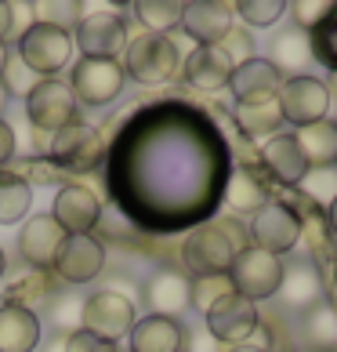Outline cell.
Here are the masks:
<instances>
[{
  "label": "cell",
  "mask_w": 337,
  "mask_h": 352,
  "mask_svg": "<svg viewBox=\"0 0 337 352\" xmlns=\"http://www.w3.org/2000/svg\"><path fill=\"white\" fill-rule=\"evenodd\" d=\"M334 124H337V120H334Z\"/></svg>",
  "instance_id": "db71d44e"
},
{
  "label": "cell",
  "mask_w": 337,
  "mask_h": 352,
  "mask_svg": "<svg viewBox=\"0 0 337 352\" xmlns=\"http://www.w3.org/2000/svg\"><path fill=\"white\" fill-rule=\"evenodd\" d=\"M33 22L40 25H55V30L73 33L84 19V4L80 0H40V4H30Z\"/></svg>",
  "instance_id": "d6a6232c"
},
{
  "label": "cell",
  "mask_w": 337,
  "mask_h": 352,
  "mask_svg": "<svg viewBox=\"0 0 337 352\" xmlns=\"http://www.w3.org/2000/svg\"><path fill=\"white\" fill-rule=\"evenodd\" d=\"M236 25V8L229 0H192L181 11V30L196 47H214Z\"/></svg>",
  "instance_id": "9a60e30c"
},
{
  "label": "cell",
  "mask_w": 337,
  "mask_h": 352,
  "mask_svg": "<svg viewBox=\"0 0 337 352\" xmlns=\"http://www.w3.org/2000/svg\"><path fill=\"white\" fill-rule=\"evenodd\" d=\"M251 247L247 226L236 218L203 221L181 240V265L189 276H229L232 262Z\"/></svg>",
  "instance_id": "6da1fadb"
},
{
  "label": "cell",
  "mask_w": 337,
  "mask_h": 352,
  "mask_svg": "<svg viewBox=\"0 0 337 352\" xmlns=\"http://www.w3.org/2000/svg\"><path fill=\"white\" fill-rule=\"evenodd\" d=\"M279 109H283V124H294V127H308V124H319L327 120L330 113V95H327V84L319 76H290L283 80L279 87Z\"/></svg>",
  "instance_id": "30bf717a"
},
{
  "label": "cell",
  "mask_w": 337,
  "mask_h": 352,
  "mask_svg": "<svg viewBox=\"0 0 337 352\" xmlns=\"http://www.w3.org/2000/svg\"><path fill=\"white\" fill-rule=\"evenodd\" d=\"M73 51H76L73 47V33L55 30V25H40V22H33L30 30L22 33V41L15 44V55L40 76V80H47V76L66 69Z\"/></svg>",
  "instance_id": "277c9868"
},
{
  "label": "cell",
  "mask_w": 337,
  "mask_h": 352,
  "mask_svg": "<svg viewBox=\"0 0 337 352\" xmlns=\"http://www.w3.org/2000/svg\"><path fill=\"white\" fill-rule=\"evenodd\" d=\"M225 352H262V349H254V345H232V349H225Z\"/></svg>",
  "instance_id": "681fc988"
},
{
  "label": "cell",
  "mask_w": 337,
  "mask_h": 352,
  "mask_svg": "<svg viewBox=\"0 0 337 352\" xmlns=\"http://www.w3.org/2000/svg\"><path fill=\"white\" fill-rule=\"evenodd\" d=\"M73 47L80 51V58H113L120 62L127 47V19L113 8L84 11L80 25L73 30Z\"/></svg>",
  "instance_id": "3957f363"
},
{
  "label": "cell",
  "mask_w": 337,
  "mask_h": 352,
  "mask_svg": "<svg viewBox=\"0 0 337 352\" xmlns=\"http://www.w3.org/2000/svg\"><path fill=\"white\" fill-rule=\"evenodd\" d=\"M327 84V95H330V102H337V73H330V80H323Z\"/></svg>",
  "instance_id": "bcb514c9"
},
{
  "label": "cell",
  "mask_w": 337,
  "mask_h": 352,
  "mask_svg": "<svg viewBox=\"0 0 337 352\" xmlns=\"http://www.w3.org/2000/svg\"><path fill=\"white\" fill-rule=\"evenodd\" d=\"M232 120H236V131L247 138V142H268L272 135L283 131V109H279V98L268 95V98H247V102H236L232 106Z\"/></svg>",
  "instance_id": "603a6c76"
},
{
  "label": "cell",
  "mask_w": 337,
  "mask_h": 352,
  "mask_svg": "<svg viewBox=\"0 0 337 352\" xmlns=\"http://www.w3.org/2000/svg\"><path fill=\"white\" fill-rule=\"evenodd\" d=\"M8 55H11V47L0 44V73H4V66H8Z\"/></svg>",
  "instance_id": "c3c4849f"
},
{
  "label": "cell",
  "mask_w": 337,
  "mask_h": 352,
  "mask_svg": "<svg viewBox=\"0 0 337 352\" xmlns=\"http://www.w3.org/2000/svg\"><path fill=\"white\" fill-rule=\"evenodd\" d=\"M127 84V76L120 69V62L113 58H80L69 73V87L80 106H109L113 98H120V91Z\"/></svg>",
  "instance_id": "9c48e42d"
},
{
  "label": "cell",
  "mask_w": 337,
  "mask_h": 352,
  "mask_svg": "<svg viewBox=\"0 0 337 352\" xmlns=\"http://www.w3.org/2000/svg\"><path fill=\"white\" fill-rule=\"evenodd\" d=\"M4 298H8V305H19V309H44L47 302H55V280L47 276V272H25V276H19V280H11L8 283V291H4Z\"/></svg>",
  "instance_id": "4dcf8cb0"
},
{
  "label": "cell",
  "mask_w": 337,
  "mask_h": 352,
  "mask_svg": "<svg viewBox=\"0 0 337 352\" xmlns=\"http://www.w3.org/2000/svg\"><path fill=\"white\" fill-rule=\"evenodd\" d=\"M131 352H185L189 331L171 316H141L127 334Z\"/></svg>",
  "instance_id": "44dd1931"
},
{
  "label": "cell",
  "mask_w": 337,
  "mask_h": 352,
  "mask_svg": "<svg viewBox=\"0 0 337 352\" xmlns=\"http://www.w3.org/2000/svg\"><path fill=\"white\" fill-rule=\"evenodd\" d=\"M62 243H66V232H62V226L51 214H33L19 232V254L36 272H51Z\"/></svg>",
  "instance_id": "ac0fdd59"
},
{
  "label": "cell",
  "mask_w": 337,
  "mask_h": 352,
  "mask_svg": "<svg viewBox=\"0 0 337 352\" xmlns=\"http://www.w3.org/2000/svg\"><path fill=\"white\" fill-rule=\"evenodd\" d=\"M66 352H116V345L102 342V338L87 331H76V334H66Z\"/></svg>",
  "instance_id": "b9f144b4"
},
{
  "label": "cell",
  "mask_w": 337,
  "mask_h": 352,
  "mask_svg": "<svg viewBox=\"0 0 337 352\" xmlns=\"http://www.w3.org/2000/svg\"><path fill=\"white\" fill-rule=\"evenodd\" d=\"M33 25V11L30 4H11V0H0V44L22 41V33Z\"/></svg>",
  "instance_id": "f35d334b"
},
{
  "label": "cell",
  "mask_w": 337,
  "mask_h": 352,
  "mask_svg": "<svg viewBox=\"0 0 337 352\" xmlns=\"http://www.w3.org/2000/svg\"><path fill=\"white\" fill-rule=\"evenodd\" d=\"M33 189L19 171H0V226H11V221H22L30 211Z\"/></svg>",
  "instance_id": "1f68e13d"
},
{
  "label": "cell",
  "mask_w": 337,
  "mask_h": 352,
  "mask_svg": "<svg viewBox=\"0 0 337 352\" xmlns=\"http://www.w3.org/2000/svg\"><path fill=\"white\" fill-rule=\"evenodd\" d=\"M232 8H236V19H243V25H254V30H268L287 15L283 0H240Z\"/></svg>",
  "instance_id": "e575fe53"
},
{
  "label": "cell",
  "mask_w": 337,
  "mask_h": 352,
  "mask_svg": "<svg viewBox=\"0 0 337 352\" xmlns=\"http://www.w3.org/2000/svg\"><path fill=\"white\" fill-rule=\"evenodd\" d=\"M279 280H283V258L257 251V247H247L229 269V283L232 291L247 302H268V298L279 294Z\"/></svg>",
  "instance_id": "ba28073f"
},
{
  "label": "cell",
  "mask_w": 337,
  "mask_h": 352,
  "mask_svg": "<svg viewBox=\"0 0 337 352\" xmlns=\"http://www.w3.org/2000/svg\"><path fill=\"white\" fill-rule=\"evenodd\" d=\"M0 84H4L8 98H30V91L40 84V76H36V73L15 55V51H11V55H8V66H4V73H0Z\"/></svg>",
  "instance_id": "8d00e7d4"
},
{
  "label": "cell",
  "mask_w": 337,
  "mask_h": 352,
  "mask_svg": "<svg viewBox=\"0 0 337 352\" xmlns=\"http://www.w3.org/2000/svg\"><path fill=\"white\" fill-rule=\"evenodd\" d=\"M4 269H8V258H4V247H0V276H4Z\"/></svg>",
  "instance_id": "816d5d0a"
},
{
  "label": "cell",
  "mask_w": 337,
  "mask_h": 352,
  "mask_svg": "<svg viewBox=\"0 0 337 352\" xmlns=\"http://www.w3.org/2000/svg\"><path fill=\"white\" fill-rule=\"evenodd\" d=\"M327 280H330V283H327V291L337 294V262H334V269H330V276H327Z\"/></svg>",
  "instance_id": "7dc6e473"
},
{
  "label": "cell",
  "mask_w": 337,
  "mask_h": 352,
  "mask_svg": "<svg viewBox=\"0 0 337 352\" xmlns=\"http://www.w3.org/2000/svg\"><path fill=\"white\" fill-rule=\"evenodd\" d=\"M40 345V320L30 309H0V352H36Z\"/></svg>",
  "instance_id": "484cf974"
},
{
  "label": "cell",
  "mask_w": 337,
  "mask_h": 352,
  "mask_svg": "<svg viewBox=\"0 0 337 352\" xmlns=\"http://www.w3.org/2000/svg\"><path fill=\"white\" fill-rule=\"evenodd\" d=\"M323 294H327V280H323V272L316 269V262L308 254L287 258V262H283V280H279V302H283V309L305 312V309L319 305Z\"/></svg>",
  "instance_id": "2e32d148"
},
{
  "label": "cell",
  "mask_w": 337,
  "mask_h": 352,
  "mask_svg": "<svg viewBox=\"0 0 337 352\" xmlns=\"http://www.w3.org/2000/svg\"><path fill=\"white\" fill-rule=\"evenodd\" d=\"M76 109H80V102H76L69 80H58V76L40 80L25 98V116L36 135H58L62 127L76 120Z\"/></svg>",
  "instance_id": "5b68a950"
},
{
  "label": "cell",
  "mask_w": 337,
  "mask_h": 352,
  "mask_svg": "<svg viewBox=\"0 0 337 352\" xmlns=\"http://www.w3.org/2000/svg\"><path fill=\"white\" fill-rule=\"evenodd\" d=\"M327 221H330V232L337 236V197H334V204L327 207Z\"/></svg>",
  "instance_id": "f6af8a7d"
},
{
  "label": "cell",
  "mask_w": 337,
  "mask_h": 352,
  "mask_svg": "<svg viewBox=\"0 0 337 352\" xmlns=\"http://www.w3.org/2000/svg\"><path fill=\"white\" fill-rule=\"evenodd\" d=\"M272 66L279 69L283 80H290V76H305L308 62H312V47H308V33L294 30V25H287V30H279L276 36H272Z\"/></svg>",
  "instance_id": "4316f807"
},
{
  "label": "cell",
  "mask_w": 337,
  "mask_h": 352,
  "mask_svg": "<svg viewBox=\"0 0 337 352\" xmlns=\"http://www.w3.org/2000/svg\"><path fill=\"white\" fill-rule=\"evenodd\" d=\"M80 309H84V302H55V320H58V327L66 331V323H69V334H76L80 331Z\"/></svg>",
  "instance_id": "7bdbcfd3"
},
{
  "label": "cell",
  "mask_w": 337,
  "mask_h": 352,
  "mask_svg": "<svg viewBox=\"0 0 337 352\" xmlns=\"http://www.w3.org/2000/svg\"><path fill=\"white\" fill-rule=\"evenodd\" d=\"M51 218L62 226L66 236H91V229L102 221V200L87 186H62L55 207H51Z\"/></svg>",
  "instance_id": "e0dca14e"
},
{
  "label": "cell",
  "mask_w": 337,
  "mask_h": 352,
  "mask_svg": "<svg viewBox=\"0 0 337 352\" xmlns=\"http://www.w3.org/2000/svg\"><path fill=\"white\" fill-rule=\"evenodd\" d=\"M51 352H66V334H62V338H58L55 345H51Z\"/></svg>",
  "instance_id": "f907efd6"
},
{
  "label": "cell",
  "mask_w": 337,
  "mask_h": 352,
  "mask_svg": "<svg viewBox=\"0 0 337 352\" xmlns=\"http://www.w3.org/2000/svg\"><path fill=\"white\" fill-rule=\"evenodd\" d=\"M268 200H272V192H268L265 178L257 175V171L236 167V171L229 175V186H225V204H229V211H236V214H257Z\"/></svg>",
  "instance_id": "83f0119b"
},
{
  "label": "cell",
  "mask_w": 337,
  "mask_h": 352,
  "mask_svg": "<svg viewBox=\"0 0 337 352\" xmlns=\"http://www.w3.org/2000/svg\"><path fill=\"white\" fill-rule=\"evenodd\" d=\"M297 192L327 211V207L334 204V197H337V167H327V171H308L305 182L297 186Z\"/></svg>",
  "instance_id": "74e56055"
},
{
  "label": "cell",
  "mask_w": 337,
  "mask_h": 352,
  "mask_svg": "<svg viewBox=\"0 0 337 352\" xmlns=\"http://www.w3.org/2000/svg\"><path fill=\"white\" fill-rule=\"evenodd\" d=\"M247 236H251V247H257V251L283 258L301 240V218H297V211L287 200H268L257 214H251Z\"/></svg>",
  "instance_id": "52a82bcc"
},
{
  "label": "cell",
  "mask_w": 337,
  "mask_h": 352,
  "mask_svg": "<svg viewBox=\"0 0 337 352\" xmlns=\"http://www.w3.org/2000/svg\"><path fill=\"white\" fill-rule=\"evenodd\" d=\"M146 305L149 316H171L189 309V276L181 269H156L146 280Z\"/></svg>",
  "instance_id": "7402d4cb"
},
{
  "label": "cell",
  "mask_w": 337,
  "mask_h": 352,
  "mask_svg": "<svg viewBox=\"0 0 337 352\" xmlns=\"http://www.w3.org/2000/svg\"><path fill=\"white\" fill-rule=\"evenodd\" d=\"M294 142L301 149L308 171H327V167H337V124L330 120H319V124H308V127H297Z\"/></svg>",
  "instance_id": "d4e9b609"
},
{
  "label": "cell",
  "mask_w": 337,
  "mask_h": 352,
  "mask_svg": "<svg viewBox=\"0 0 337 352\" xmlns=\"http://www.w3.org/2000/svg\"><path fill=\"white\" fill-rule=\"evenodd\" d=\"M11 156H15V127L0 120V164H8Z\"/></svg>",
  "instance_id": "ee69618b"
},
{
  "label": "cell",
  "mask_w": 337,
  "mask_h": 352,
  "mask_svg": "<svg viewBox=\"0 0 337 352\" xmlns=\"http://www.w3.org/2000/svg\"><path fill=\"white\" fill-rule=\"evenodd\" d=\"M203 320H207V331H211L214 342H222L225 349H232V345H247L251 342L262 312H257L254 302H247V298H240L236 291H232L218 305L207 309Z\"/></svg>",
  "instance_id": "7c38bea8"
},
{
  "label": "cell",
  "mask_w": 337,
  "mask_h": 352,
  "mask_svg": "<svg viewBox=\"0 0 337 352\" xmlns=\"http://www.w3.org/2000/svg\"><path fill=\"white\" fill-rule=\"evenodd\" d=\"M135 323H138L135 302L120 291H98V294H91L80 309V331L95 334L109 345L124 342Z\"/></svg>",
  "instance_id": "8992f818"
},
{
  "label": "cell",
  "mask_w": 337,
  "mask_h": 352,
  "mask_svg": "<svg viewBox=\"0 0 337 352\" xmlns=\"http://www.w3.org/2000/svg\"><path fill=\"white\" fill-rule=\"evenodd\" d=\"M181 76H185L189 87L203 91V95H218V91L229 87L232 62L218 47H192L189 55L181 58Z\"/></svg>",
  "instance_id": "ffe728a7"
},
{
  "label": "cell",
  "mask_w": 337,
  "mask_h": 352,
  "mask_svg": "<svg viewBox=\"0 0 337 352\" xmlns=\"http://www.w3.org/2000/svg\"><path fill=\"white\" fill-rule=\"evenodd\" d=\"M135 19L141 22V33H156V36H171L174 30H181V0H138L131 8Z\"/></svg>",
  "instance_id": "f546056e"
},
{
  "label": "cell",
  "mask_w": 337,
  "mask_h": 352,
  "mask_svg": "<svg viewBox=\"0 0 337 352\" xmlns=\"http://www.w3.org/2000/svg\"><path fill=\"white\" fill-rule=\"evenodd\" d=\"M257 160H262V171L276 182V186H287V189H297L308 175V164L301 149H297L294 135H272L268 142H262L257 149Z\"/></svg>",
  "instance_id": "d6986e66"
},
{
  "label": "cell",
  "mask_w": 337,
  "mask_h": 352,
  "mask_svg": "<svg viewBox=\"0 0 337 352\" xmlns=\"http://www.w3.org/2000/svg\"><path fill=\"white\" fill-rule=\"evenodd\" d=\"M279 87H283L279 69L272 66L268 58H257V55L251 62H243V66H236L232 76H229V91H232V98H236V102L279 95Z\"/></svg>",
  "instance_id": "cb8c5ba5"
},
{
  "label": "cell",
  "mask_w": 337,
  "mask_h": 352,
  "mask_svg": "<svg viewBox=\"0 0 337 352\" xmlns=\"http://www.w3.org/2000/svg\"><path fill=\"white\" fill-rule=\"evenodd\" d=\"M225 294H232L229 276H192L189 280V305L207 312L211 305H218Z\"/></svg>",
  "instance_id": "d590c367"
},
{
  "label": "cell",
  "mask_w": 337,
  "mask_h": 352,
  "mask_svg": "<svg viewBox=\"0 0 337 352\" xmlns=\"http://www.w3.org/2000/svg\"><path fill=\"white\" fill-rule=\"evenodd\" d=\"M301 338L308 352H337V309L327 298L301 312Z\"/></svg>",
  "instance_id": "f1b7e54d"
},
{
  "label": "cell",
  "mask_w": 337,
  "mask_h": 352,
  "mask_svg": "<svg viewBox=\"0 0 337 352\" xmlns=\"http://www.w3.org/2000/svg\"><path fill=\"white\" fill-rule=\"evenodd\" d=\"M124 76H131L135 84L160 87L181 76V47L174 36H156V33H135L127 36V47L120 55Z\"/></svg>",
  "instance_id": "7a4b0ae2"
},
{
  "label": "cell",
  "mask_w": 337,
  "mask_h": 352,
  "mask_svg": "<svg viewBox=\"0 0 337 352\" xmlns=\"http://www.w3.org/2000/svg\"><path fill=\"white\" fill-rule=\"evenodd\" d=\"M308 47H312V58L323 69L337 73V4L330 8V15L308 33Z\"/></svg>",
  "instance_id": "836d02e7"
},
{
  "label": "cell",
  "mask_w": 337,
  "mask_h": 352,
  "mask_svg": "<svg viewBox=\"0 0 337 352\" xmlns=\"http://www.w3.org/2000/svg\"><path fill=\"white\" fill-rule=\"evenodd\" d=\"M8 106V91H4V84H0V109Z\"/></svg>",
  "instance_id": "f5cc1de1"
},
{
  "label": "cell",
  "mask_w": 337,
  "mask_h": 352,
  "mask_svg": "<svg viewBox=\"0 0 337 352\" xmlns=\"http://www.w3.org/2000/svg\"><path fill=\"white\" fill-rule=\"evenodd\" d=\"M102 146H106V142H102V131H95L91 124L73 120L69 127H62L58 135H51L47 156L58 167L73 171V175H87V171H95V167H98Z\"/></svg>",
  "instance_id": "8fae6325"
},
{
  "label": "cell",
  "mask_w": 337,
  "mask_h": 352,
  "mask_svg": "<svg viewBox=\"0 0 337 352\" xmlns=\"http://www.w3.org/2000/svg\"><path fill=\"white\" fill-rule=\"evenodd\" d=\"M334 0H290L287 4V15H290V25L301 33H312L316 25L330 15Z\"/></svg>",
  "instance_id": "ab89813d"
},
{
  "label": "cell",
  "mask_w": 337,
  "mask_h": 352,
  "mask_svg": "<svg viewBox=\"0 0 337 352\" xmlns=\"http://www.w3.org/2000/svg\"><path fill=\"white\" fill-rule=\"evenodd\" d=\"M102 269H106V243L95 236H66V243L55 254V265H51V272L62 283H73V287L91 283Z\"/></svg>",
  "instance_id": "5bb4252c"
},
{
  "label": "cell",
  "mask_w": 337,
  "mask_h": 352,
  "mask_svg": "<svg viewBox=\"0 0 337 352\" xmlns=\"http://www.w3.org/2000/svg\"><path fill=\"white\" fill-rule=\"evenodd\" d=\"M290 207L297 211V218H301V240H297V243H305L308 258H312L316 269L323 272V280H327L330 269H334V262H337V236L330 232L327 211H323V207H316L312 200H305L297 189H294Z\"/></svg>",
  "instance_id": "4fadbf2b"
},
{
  "label": "cell",
  "mask_w": 337,
  "mask_h": 352,
  "mask_svg": "<svg viewBox=\"0 0 337 352\" xmlns=\"http://www.w3.org/2000/svg\"><path fill=\"white\" fill-rule=\"evenodd\" d=\"M214 47H218V51H222V55L232 62V69L254 58V36H251L247 25H232V30H229V33H225Z\"/></svg>",
  "instance_id": "60d3db41"
}]
</instances>
